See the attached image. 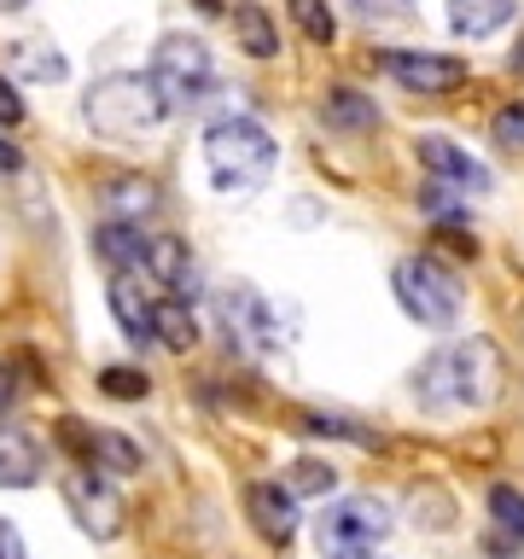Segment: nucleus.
Returning a JSON list of instances; mask_svg holds the SVG:
<instances>
[{
    "label": "nucleus",
    "instance_id": "obj_1",
    "mask_svg": "<svg viewBox=\"0 0 524 559\" xmlns=\"http://www.w3.org/2000/svg\"><path fill=\"white\" fill-rule=\"evenodd\" d=\"M501 391V349L496 338H461L443 344L419 361L414 373V396L431 414H461V408H484Z\"/></svg>",
    "mask_w": 524,
    "mask_h": 559
},
{
    "label": "nucleus",
    "instance_id": "obj_39",
    "mask_svg": "<svg viewBox=\"0 0 524 559\" xmlns=\"http://www.w3.org/2000/svg\"><path fill=\"white\" fill-rule=\"evenodd\" d=\"M338 559H384V554H338Z\"/></svg>",
    "mask_w": 524,
    "mask_h": 559
},
{
    "label": "nucleus",
    "instance_id": "obj_24",
    "mask_svg": "<svg viewBox=\"0 0 524 559\" xmlns=\"http://www.w3.org/2000/svg\"><path fill=\"white\" fill-rule=\"evenodd\" d=\"M94 472H140V449L122 431H94Z\"/></svg>",
    "mask_w": 524,
    "mask_h": 559
},
{
    "label": "nucleus",
    "instance_id": "obj_2",
    "mask_svg": "<svg viewBox=\"0 0 524 559\" xmlns=\"http://www.w3.org/2000/svg\"><path fill=\"white\" fill-rule=\"evenodd\" d=\"M274 164H279V146L257 117H216L204 129V169L216 192H234V199L257 192L274 175Z\"/></svg>",
    "mask_w": 524,
    "mask_h": 559
},
{
    "label": "nucleus",
    "instance_id": "obj_34",
    "mask_svg": "<svg viewBox=\"0 0 524 559\" xmlns=\"http://www.w3.org/2000/svg\"><path fill=\"white\" fill-rule=\"evenodd\" d=\"M0 559H29V548H24V536H17L12 519H0Z\"/></svg>",
    "mask_w": 524,
    "mask_h": 559
},
{
    "label": "nucleus",
    "instance_id": "obj_17",
    "mask_svg": "<svg viewBox=\"0 0 524 559\" xmlns=\"http://www.w3.org/2000/svg\"><path fill=\"white\" fill-rule=\"evenodd\" d=\"M146 274L157 280V286H169V292L192 286V251H187V239H175V234L146 239Z\"/></svg>",
    "mask_w": 524,
    "mask_h": 559
},
{
    "label": "nucleus",
    "instance_id": "obj_26",
    "mask_svg": "<svg viewBox=\"0 0 524 559\" xmlns=\"http://www.w3.org/2000/svg\"><path fill=\"white\" fill-rule=\"evenodd\" d=\"M414 524H426V531H443V524H454V507L443 496V484H419L414 489Z\"/></svg>",
    "mask_w": 524,
    "mask_h": 559
},
{
    "label": "nucleus",
    "instance_id": "obj_27",
    "mask_svg": "<svg viewBox=\"0 0 524 559\" xmlns=\"http://www.w3.org/2000/svg\"><path fill=\"white\" fill-rule=\"evenodd\" d=\"M52 437H59V449H64L76 466H94V426H82L76 414H64L59 426H52Z\"/></svg>",
    "mask_w": 524,
    "mask_h": 559
},
{
    "label": "nucleus",
    "instance_id": "obj_19",
    "mask_svg": "<svg viewBox=\"0 0 524 559\" xmlns=\"http://www.w3.org/2000/svg\"><path fill=\"white\" fill-rule=\"evenodd\" d=\"M489 519H496V536H484L489 554H513V542H524V496L513 484L489 489Z\"/></svg>",
    "mask_w": 524,
    "mask_h": 559
},
{
    "label": "nucleus",
    "instance_id": "obj_32",
    "mask_svg": "<svg viewBox=\"0 0 524 559\" xmlns=\"http://www.w3.org/2000/svg\"><path fill=\"white\" fill-rule=\"evenodd\" d=\"M24 122V99H17L12 76H0V129H17Z\"/></svg>",
    "mask_w": 524,
    "mask_h": 559
},
{
    "label": "nucleus",
    "instance_id": "obj_5",
    "mask_svg": "<svg viewBox=\"0 0 524 559\" xmlns=\"http://www.w3.org/2000/svg\"><path fill=\"white\" fill-rule=\"evenodd\" d=\"M391 501H379V496H338V501H326L321 507V519H314V542H321V554L326 559H338V554H373L384 536H391Z\"/></svg>",
    "mask_w": 524,
    "mask_h": 559
},
{
    "label": "nucleus",
    "instance_id": "obj_31",
    "mask_svg": "<svg viewBox=\"0 0 524 559\" xmlns=\"http://www.w3.org/2000/svg\"><path fill=\"white\" fill-rule=\"evenodd\" d=\"M489 134H496V146H501V152H524V99H513L507 111H496Z\"/></svg>",
    "mask_w": 524,
    "mask_h": 559
},
{
    "label": "nucleus",
    "instance_id": "obj_30",
    "mask_svg": "<svg viewBox=\"0 0 524 559\" xmlns=\"http://www.w3.org/2000/svg\"><path fill=\"white\" fill-rule=\"evenodd\" d=\"M361 24H414V0H349Z\"/></svg>",
    "mask_w": 524,
    "mask_h": 559
},
{
    "label": "nucleus",
    "instance_id": "obj_29",
    "mask_svg": "<svg viewBox=\"0 0 524 559\" xmlns=\"http://www.w3.org/2000/svg\"><path fill=\"white\" fill-rule=\"evenodd\" d=\"M332 484H338V472H332L326 461H309V454L291 466V478H286V489H291V496H326Z\"/></svg>",
    "mask_w": 524,
    "mask_h": 559
},
{
    "label": "nucleus",
    "instance_id": "obj_28",
    "mask_svg": "<svg viewBox=\"0 0 524 559\" xmlns=\"http://www.w3.org/2000/svg\"><path fill=\"white\" fill-rule=\"evenodd\" d=\"M99 391L111 396V402H140V396L152 391V379L140 373V367H105V373H99Z\"/></svg>",
    "mask_w": 524,
    "mask_h": 559
},
{
    "label": "nucleus",
    "instance_id": "obj_35",
    "mask_svg": "<svg viewBox=\"0 0 524 559\" xmlns=\"http://www.w3.org/2000/svg\"><path fill=\"white\" fill-rule=\"evenodd\" d=\"M12 402H17V379H12V367L0 361V419L12 414Z\"/></svg>",
    "mask_w": 524,
    "mask_h": 559
},
{
    "label": "nucleus",
    "instance_id": "obj_9",
    "mask_svg": "<svg viewBox=\"0 0 524 559\" xmlns=\"http://www.w3.org/2000/svg\"><path fill=\"white\" fill-rule=\"evenodd\" d=\"M384 76L408 94H454L466 82V59L454 52H419V47H402V52H384Z\"/></svg>",
    "mask_w": 524,
    "mask_h": 559
},
{
    "label": "nucleus",
    "instance_id": "obj_36",
    "mask_svg": "<svg viewBox=\"0 0 524 559\" xmlns=\"http://www.w3.org/2000/svg\"><path fill=\"white\" fill-rule=\"evenodd\" d=\"M17 169H24V152H17V146H7V140H0V175H17Z\"/></svg>",
    "mask_w": 524,
    "mask_h": 559
},
{
    "label": "nucleus",
    "instance_id": "obj_33",
    "mask_svg": "<svg viewBox=\"0 0 524 559\" xmlns=\"http://www.w3.org/2000/svg\"><path fill=\"white\" fill-rule=\"evenodd\" d=\"M437 239H443L454 257H478V239H472L466 227H454V222H437Z\"/></svg>",
    "mask_w": 524,
    "mask_h": 559
},
{
    "label": "nucleus",
    "instance_id": "obj_18",
    "mask_svg": "<svg viewBox=\"0 0 524 559\" xmlns=\"http://www.w3.org/2000/svg\"><path fill=\"white\" fill-rule=\"evenodd\" d=\"M321 122L338 134H367V129H379V105L367 94H356V87H332L321 105Z\"/></svg>",
    "mask_w": 524,
    "mask_h": 559
},
{
    "label": "nucleus",
    "instance_id": "obj_25",
    "mask_svg": "<svg viewBox=\"0 0 524 559\" xmlns=\"http://www.w3.org/2000/svg\"><path fill=\"white\" fill-rule=\"evenodd\" d=\"M291 24L309 35V41H332V35H338V17H332V7L326 0H291Z\"/></svg>",
    "mask_w": 524,
    "mask_h": 559
},
{
    "label": "nucleus",
    "instance_id": "obj_8",
    "mask_svg": "<svg viewBox=\"0 0 524 559\" xmlns=\"http://www.w3.org/2000/svg\"><path fill=\"white\" fill-rule=\"evenodd\" d=\"M64 501H70V519H76L94 542H117L122 524H129V507H122V496L99 478V472H76V478L64 484Z\"/></svg>",
    "mask_w": 524,
    "mask_h": 559
},
{
    "label": "nucleus",
    "instance_id": "obj_11",
    "mask_svg": "<svg viewBox=\"0 0 524 559\" xmlns=\"http://www.w3.org/2000/svg\"><path fill=\"white\" fill-rule=\"evenodd\" d=\"M419 164H426L443 187H461V192H489V169L478 164L472 152H461L454 140L443 134H426L419 140Z\"/></svg>",
    "mask_w": 524,
    "mask_h": 559
},
{
    "label": "nucleus",
    "instance_id": "obj_6",
    "mask_svg": "<svg viewBox=\"0 0 524 559\" xmlns=\"http://www.w3.org/2000/svg\"><path fill=\"white\" fill-rule=\"evenodd\" d=\"M216 309H222L227 338L239 349H251V356H274L279 344H291V321H279V304H269V297L257 286H245V280L216 292Z\"/></svg>",
    "mask_w": 524,
    "mask_h": 559
},
{
    "label": "nucleus",
    "instance_id": "obj_15",
    "mask_svg": "<svg viewBox=\"0 0 524 559\" xmlns=\"http://www.w3.org/2000/svg\"><path fill=\"white\" fill-rule=\"evenodd\" d=\"M41 478V443L17 426H0V489H29Z\"/></svg>",
    "mask_w": 524,
    "mask_h": 559
},
{
    "label": "nucleus",
    "instance_id": "obj_12",
    "mask_svg": "<svg viewBox=\"0 0 524 559\" xmlns=\"http://www.w3.org/2000/svg\"><path fill=\"white\" fill-rule=\"evenodd\" d=\"M99 204H105L111 222H134L140 227L157 210V187L146 181V175H111V181L99 187Z\"/></svg>",
    "mask_w": 524,
    "mask_h": 559
},
{
    "label": "nucleus",
    "instance_id": "obj_10",
    "mask_svg": "<svg viewBox=\"0 0 524 559\" xmlns=\"http://www.w3.org/2000/svg\"><path fill=\"white\" fill-rule=\"evenodd\" d=\"M245 519L257 524L262 542H274V548H291L297 524H303V501H297L286 484H251V489H245Z\"/></svg>",
    "mask_w": 524,
    "mask_h": 559
},
{
    "label": "nucleus",
    "instance_id": "obj_14",
    "mask_svg": "<svg viewBox=\"0 0 524 559\" xmlns=\"http://www.w3.org/2000/svg\"><path fill=\"white\" fill-rule=\"evenodd\" d=\"M7 64H12V76H24V82H41V87H52V82H64V52L47 41V35H24V41H12L7 47Z\"/></svg>",
    "mask_w": 524,
    "mask_h": 559
},
{
    "label": "nucleus",
    "instance_id": "obj_22",
    "mask_svg": "<svg viewBox=\"0 0 524 559\" xmlns=\"http://www.w3.org/2000/svg\"><path fill=\"white\" fill-rule=\"evenodd\" d=\"M234 35L251 59H274L279 52V35H274V17L262 7H234Z\"/></svg>",
    "mask_w": 524,
    "mask_h": 559
},
{
    "label": "nucleus",
    "instance_id": "obj_13",
    "mask_svg": "<svg viewBox=\"0 0 524 559\" xmlns=\"http://www.w3.org/2000/svg\"><path fill=\"white\" fill-rule=\"evenodd\" d=\"M94 257H99L111 274H134L140 262H146V239H140L134 222H111V216H105V222L94 227Z\"/></svg>",
    "mask_w": 524,
    "mask_h": 559
},
{
    "label": "nucleus",
    "instance_id": "obj_20",
    "mask_svg": "<svg viewBox=\"0 0 524 559\" xmlns=\"http://www.w3.org/2000/svg\"><path fill=\"white\" fill-rule=\"evenodd\" d=\"M507 17H513V0H449V29L478 41V35H496Z\"/></svg>",
    "mask_w": 524,
    "mask_h": 559
},
{
    "label": "nucleus",
    "instance_id": "obj_23",
    "mask_svg": "<svg viewBox=\"0 0 524 559\" xmlns=\"http://www.w3.org/2000/svg\"><path fill=\"white\" fill-rule=\"evenodd\" d=\"M297 426H303L309 437H332V443H356V449H373L379 443V431L373 426H361V419H344V414H303L297 419Z\"/></svg>",
    "mask_w": 524,
    "mask_h": 559
},
{
    "label": "nucleus",
    "instance_id": "obj_38",
    "mask_svg": "<svg viewBox=\"0 0 524 559\" xmlns=\"http://www.w3.org/2000/svg\"><path fill=\"white\" fill-rule=\"evenodd\" d=\"M17 7H29V0H0V12H17Z\"/></svg>",
    "mask_w": 524,
    "mask_h": 559
},
{
    "label": "nucleus",
    "instance_id": "obj_16",
    "mask_svg": "<svg viewBox=\"0 0 524 559\" xmlns=\"http://www.w3.org/2000/svg\"><path fill=\"white\" fill-rule=\"evenodd\" d=\"M111 314H117V332L129 344H152V304L134 286V274H111Z\"/></svg>",
    "mask_w": 524,
    "mask_h": 559
},
{
    "label": "nucleus",
    "instance_id": "obj_37",
    "mask_svg": "<svg viewBox=\"0 0 524 559\" xmlns=\"http://www.w3.org/2000/svg\"><path fill=\"white\" fill-rule=\"evenodd\" d=\"M192 7H199L204 17H222V12H227V0H192Z\"/></svg>",
    "mask_w": 524,
    "mask_h": 559
},
{
    "label": "nucleus",
    "instance_id": "obj_7",
    "mask_svg": "<svg viewBox=\"0 0 524 559\" xmlns=\"http://www.w3.org/2000/svg\"><path fill=\"white\" fill-rule=\"evenodd\" d=\"M391 292H396V304L408 309V321L431 326V332L454 326V314H461V286H454V280H449L443 269H437L431 257H408V262H396Z\"/></svg>",
    "mask_w": 524,
    "mask_h": 559
},
{
    "label": "nucleus",
    "instance_id": "obj_21",
    "mask_svg": "<svg viewBox=\"0 0 524 559\" xmlns=\"http://www.w3.org/2000/svg\"><path fill=\"white\" fill-rule=\"evenodd\" d=\"M152 338L175 349V356H187L192 344H199V321H192V309L181 297H164V304H152Z\"/></svg>",
    "mask_w": 524,
    "mask_h": 559
},
{
    "label": "nucleus",
    "instance_id": "obj_4",
    "mask_svg": "<svg viewBox=\"0 0 524 559\" xmlns=\"http://www.w3.org/2000/svg\"><path fill=\"white\" fill-rule=\"evenodd\" d=\"M146 76L157 87V99H164V111H199L216 94V59H210L199 35H164Z\"/></svg>",
    "mask_w": 524,
    "mask_h": 559
},
{
    "label": "nucleus",
    "instance_id": "obj_3",
    "mask_svg": "<svg viewBox=\"0 0 524 559\" xmlns=\"http://www.w3.org/2000/svg\"><path fill=\"white\" fill-rule=\"evenodd\" d=\"M82 117H87V129L105 134V140H140L169 111H164V99H157L152 76H140V70H111V76H99L82 94Z\"/></svg>",
    "mask_w": 524,
    "mask_h": 559
}]
</instances>
